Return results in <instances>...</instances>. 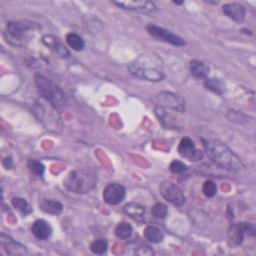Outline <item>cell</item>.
Here are the masks:
<instances>
[{"label": "cell", "mask_w": 256, "mask_h": 256, "mask_svg": "<svg viewBox=\"0 0 256 256\" xmlns=\"http://www.w3.org/2000/svg\"><path fill=\"white\" fill-rule=\"evenodd\" d=\"M203 146L208 157L219 167L232 172L244 168L241 159L222 141L217 139L203 140Z\"/></svg>", "instance_id": "cell-1"}, {"label": "cell", "mask_w": 256, "mask_h": 256, "mask_svg": "<svg viewBox=\"0 0 256 256\" xmlns=\"http://www.w3.org/2000/svg\"><path fill=\"white\" fill-rule=\"evenodd\" d=\"M129 71L132 75L146 81L158 82L164 78L163 62L153 52H146L137 57L129 65Z\"/></svg>", "instance_id": "cell-2"}, {"label": "cell", "mask_w": 256, "mask_h": 256, "mask_svg": "<svg viewBox=\"0 0 256 256\" xmlns=\"http://www.w3.org/2000/svg\"><path fill=\"white\" fill-rule=\"evenodd\" d=\"M97 183V176L90 169H76L71 171L63 181L64 186L73 193L85 194L92 191Z\"/></svg>", "instance_id": "cell-3"}, {"label": "cell", "mask_w": 256, "mask_h": 256, "mask_svg": "<svg viewBox=\"0 0 256 256\" xmlns=\"http://www.w3.org/2000/svg\"><path fill=\"white\" fill-rule=\"evenodd\" d=\"M38 28L39 26L32 22H26V21L8 22L4 36L6 41L12 45L25 46L29 41L30 32Z\"/></svg>", "instance_id": "cell-4"}, {"label": "cell", "mask_w": 256, "mask_h": 256, "mask_svg": "<svg viewBox=\"0 0 256 256\" xmlns=\"http://www.w3.org/2000/svg\"><path fill=\"white\" fill-rule=\"evenodd\" d=\"M35 84L42 99L48 101L53 107H58L63 103L64 93L53 81L43 75L36 74Z\"/></svg>", "instance_id": "cell-5"}, {"label": "cell", "mask_w": 256, "mask_h": 256, "mask_svg": "<svg viewBox=\"0 0 256 256\" xmlns=\"http://www.w3.org/2000/svg\"><path fill=\"white\" fill-rule=\"evenodd\" d=\"M161 196L173 205L181 206L185 202V196L181 188L173 182L164 181L159 186Z\"/></svg>", "instance_id": "cell-6"}, {"label": "cell", "mask_w": 256, "mask_h": 256, "mask_svg": "<svg viewBox=\"0 0 256 256\" xmlns=\"http://www.w3.org/2000/svg\"><path fill=\"white\" fill-rule=\"evenodd\" d=\"M146 30L152 37H154L158 40L170 43V44L175 45V46L185 45V41L181 37H179L176 34H173L172 32H170V31H168V30H166L162 27H158L156 25L149 24L146 27Z\"/></svg>", "instance_id": "cell-7"}, {"label": "cell", "mask_w": 256, "mask_h": 256, "mask_svg": "<svg viewBox=\"0 0 256 256\" xmlns=\"http://www.w3.org/2000/svg\"><path fill=\"white\" fill-rule=\"evenodd\" d=\"M155 100L157 104L162 108H171L179 112H183L185 110L184 100L171 92L162 91L155 96Z\"/></svg>", "instance_id": "cell-8"}, {"label": "cell", "mask_w": 256, "mask_h": 256, "mask_svg": "<svg viewBox=\"0 0 256 256\" xmlns=\"http://www.w3.org/2000/svg\"><path fill=\"white\" fill-rule=\"evenodd\" d=\"M113 4L121 7L125 10L137 11L141 13H151L155 11L156 6L153 2L147 0H126V1H114Z\"/></svg>", "instance_id": "cell-9"}, {"label": "cell", "mask_w": 256, "mask_h": 256, "mask_svg": "<svg viewBox=\"0 0 256 256\" xmlns=\"http://www.w3.org/2000/svg\"><path fill=\"white\" fill-rule=\"evenodd\" d=\"M125 194L126 190L122 185L110 183L103 190V199L110 205H116L124 199Z\"/></svg>", "instance_id": "cell-10"}, {"label": "cell", "mask_w": 256, "mask_h": 256, "mask_svg": "<svg viewBox=\"0 0 256 256\" xmlns=\"http://www.w3.org/2000/svg\"><path fill=\"white\" fill-rule=\"evenodd\" d=\"M178 152L183 158H186L190 161H198L203 156L202 152L195 147L194 142L188 137L181 139L178 146Z\"/></svg>", "instance_id": "cell-11"}, {"label": "cell", "mask_w": 256, "mask_h": 256, "mask_svg": "<svg viewBox=\"0 0 256 256\" xmlns=\"http://www.w3.org/2000/svg\"><path fill=\"white\" fill-rule=\"evenodd\" d=\"M0 244H1V247L6 251L7 254H10V255H25L27 253L25 246L16 242L10 236H7L5 234H1Z\"/></svg>", "instance_id": "cell-12"}, {"label": "cell", "mask_w": 256, "mask_h": 256, "mask_svg": "<svg viewBox=\"0 0 256 256\" xmlns=\"http://www.w3.org/2000/svg\"><path fill=\"white\" fill-rule=\"evenodd\" d=\"M42 42L47 46L50 50H52L55 54L60 57H67L69 56V51L67 50L66 46L62 43V41L54 36V35H44L42 38Z\"/></svg>", "instance_id": "cell-13"}, {"label": "cell", "mask_w": 256, "mask_h": 256, "mask_svg": "<svg viewBox=\"0 0 256 256\" xmlns=\"http://www.w3.org/2000/svg\"><path fill=\"white\" fill-rule=\"evenodd\" d=\"M223 13L236 22L243 21L246 13L245 7L240 3H227L222 7Z\"/></svg>", "instance_id": "cell-14"}, {"label": "cell", "mask_w": 256, "mask_h": 256, "mask_svg": "<svg viewBox=\"0 0 256 256\" xmlns=\"http://www.w3.org/2000/svg\"><path fill=\"white\" fill-rule=\"evenodd\" d=\"M250 227H251V225L246 224V223L233 224L228 231L229 239L232 241L233 244H236V245L242 243L244 234H245V232L249 231Z\"/></svg>", "instance_id": "cell-15"}, {"label": "cell", "mask_w": 256, "mask_h": 256, "mask_svg": "<svg viewBox=\"0 0 256 256\" xmlns=\"http://www.w3.org/2000/svg\"><path fill=\"white\" fill-rule=\"evenodd\" d=\"M31 231L33 233V235L41 240H45L47 238L50 237L51 232H52V228L49 225L48 222H46L43 219H38L36 220L31 227Z\"/></svg>", "instance_id": "cell-16"}, {"label": "cell", "mask_w": 256, "mask_h": 256, "mask_svg": "<svg viewBox=\"0 0 256 256\" xmlns=\"http://www.w3.org/2000/svg\"><path fill=\"white\" fill-rule=\"evenodd\" d=\"M123 211L126 215L138 222H143L145 220V208L140 204L129 202L124 205Z\"/></svg>", "instance_id": "cell-17"}, {"label": "cell", "mask_w": 256, "mask_h": 256, "mask_svg": "<svg viewBox=\"0 0 256 256\" xmlns=\"http://www.w3.org/2000/svg\"><path fill=\"white\" fill-rule=\"evenodd\" d=\"M190 71L191 74L199 79H206L209 74V67L199 60L190 61Z\"/></svg>", "instance_id": "cell-18"}, {"label": "cell", "mask_w": 256, "mask_h": 256, "mask_svg": "<svg viewBox=\"0 0 256 256\" xmlns=\"http://www.w3.org/2000/svg\"><path fill=\"white\" fill-rule=\"evenodd\" d=\"M40 208L48 214H53L57 215L62 212L63 206L60 202L56 200H43L40 204Z\"/></svg>", "instance_id": "cell-19"}, {"label": "cell", "mask_w": 256, "mask_h": 256, "mask_svg": "<svg viewBox=\"0 0 256 256\" xmlns=\"http://www.w3.org/2000/svg\"><path fill=\"white\" fill-rule=\"evenodd\" d=\"M143 235L148 241L152 243H160L164 238L162 231L154 226H147L144 229Z\"/></svg>", "instance_id": "cell-20"}, {"label": "cell", "mask_w": 256, "mask_h": 256, "mask_svg": "<svg viewBox=\"0 0 256 256\" xmlns=\"http://www.w3.org/2000/svg\"><path fill=\"white\" fill-rule=\"evenodd\" d=\"M66 42L67 44L75 51H81L84 48V40L82 37L76 33H68L66 35Z\"/></svg>", "instance_id": "cell-21"}, {"label": "cell", "mask_w": 256, "mask_h": 256, "mask_svg": "<svg viewBox=\"0 0 256 256\" xmlns=\"http://www.w3.org/2000/svg\"><path fill=\"white\" fill-rule=\"evenodd\" d=\"M11 203H12L13 207L23 215H27V214L31 213V211H32V208L29 205V203L23 198L13 197L11 200Z\"/></svg>", "instance_id": "cell-22"}, {"label": "cell", "mask_w": 256, "mask_h": 256, "mask_svg": "<svg viewBox=\"0 0 256 256\" xmlns=\"http://www.w3.org/2000/svg\"><path fill=\"white\" fill-rule=\"evenodd\" d=\"M132 234V226L126 222L119 223L115 228V235L119 239H127Z\"/></svg>", "instance_id": "cell-23"}, {"label": "cell", "mask_w": 256, "mask_h": 256, "mask_svg": "<svg viewBox=\"0 0 256 256\" xmlns=\"http://www.w3.org/2000/svg\"><path fill=\"white\" fill-rule=\"evenodd\" d=\"M108 247V243L105 239H97L95 241H93L90 245V250L94 253V254H104L107 250Z\"/></svg>", "instance_id": "cell-24"}, {"label": "cell", "mask_w": 256, "mask_h": 256, "mask_svg": "<svg viewBox=\"0 0 256 256\" xmlns=\"http://www.w3.org/2000/svg\"><path fill=\"white\" fill-rule=\"evenodd\" d=\"M204 85L207 89L209 90H212L213 92L215 93H218V94H221L224 90V87H223V84L217 80V79H205V82H204Z\"/></svg>", "instance_id": "cell-25"}, {"label": "cell", "mask_w": 256, "mask_h": 256, "mask_svg": "<svg viewBox=\"0 0 256 256\" xmlns=\"http://www.w3.org/2000/svg\"><path fill=\"white\" fill-rule=\"evenodd\" d=\"M151 212H152V215L155 218L163 219L167 215L168 210H167L166 205H164L163 203H156V204L153 205V207L151 209Z\"/></svg>", "instance_id": "cell-26"}, {"label": "cell", "mask_w": 256, "mask_h": 256, "mask_svg": "<svg viewBox=\"0 0 256 256\" xmlns=\"http://www.w3.org/2000/svg\"><path fill=\"white\" fill-rule=\"evenodd\" d=\"M202 191L205 196L207 197H212L216 194L217 192V187L216 184L212 180H206L202 186Z\"/></svg>", "instance_id": "cell-27"}, {"label": "cell", "mask_w": 256, "mask_h": 256, "mask_svg": "<svg viewBox=\"0 0 256 256\" xmlns=\"http://www.w3.org/2000/svg\"><path fill=\"white\" fill-rule=\"evenodd\" d=\"M28 167L30 169L31 172H33L34 174H36L37 176H41L44 173V165L36 160H29L28 162Z\"/></svg>", "instance_id": "cell-28"}, {"label": "cell", "mask_w": 256, "mask_h": 256, "mask_svg": "<svg viewBox=\"0 0 256 256\" xmlns=\"http://www.w3.org/2000/svg\"><path fill=\"white\" fill-rule=\"evenodd\" d=\"M169 169H170L171 172H173L175 174H179V173H182L186 170V165L183 162L179 161V160H173L170 163Z\"/></svg>", "instance_id": "cell-29"}]
</instances>
